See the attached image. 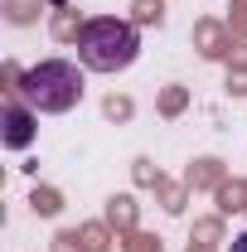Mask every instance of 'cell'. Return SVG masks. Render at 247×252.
<instances>
[{"instance_id":"3957f363","label":"cell","mask_w":247,"mask_h":252,"mask_svg":"<svg viewBox=\"0 0 247 252\" xmlns=\"http://www.w3.org/2000/svg\"><path fill=\"white\" fill-rule=\"evenodd\" d=\"M34 131H39V112H30L20 97L5 102V112H0V141H5L10 151H25L34 141Z\"/></svg>"},{"instance_id":"6da1fadb","label":"cell","mask_w":247,"mask_h":252,"mask_svg":"<svg viewBox=\"0 0 247 252\" xmlns=\"http://www.w3.org/2000/svg\"><path fill=\"white\" fill-rule=\"evenodd\" d=\"M15 97L30 112H39V117L73 112L83 102V73H78V63H68V59H44V63H34V68H25L15 78Z\"/></svg>"},{"instance_id":"277c9868","label":"cell","mask_w":247,"mask_h":252,"mask_svg":"<svg viewBox=\"0 0 247 252\" xmlns=\"http://www.w3.org/2000/svg\"><path fill=\"white\" fill-rule=\"evenodd\" d=\"M228 252H247V233H238V238L228 243Z\"/></svg>"},{"instance_id":"7a4b0ae2","label":"cell","mask_w":247,"mask_h":252,"mask_svg":"<svg viewBox=\"0 0 247 252\" xmlns=\"http://www.w3.org/2000/svg\"><path fill=\"white\" fill-rule=\"evenodd\" d=\"M141 59V30L117 15H97L78 30V63L93 73H122Z\"/></svg>"},{"instance_id":"5b68a950","label":"cell","mask_w":247,"mask_h":252,"mask_svg":"<svg viewBox=\"0 0 247 252\" xmlns=\"http://www.w3.org/2000/svg\"><path fill=\"white\" fill-rule=\"evenodd\" d=\"M49 5H68V0H49Z\"/></svg>"}]
</instances>
